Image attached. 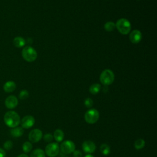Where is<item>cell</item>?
Returning <instances> with one entry per match:
<instances>
[{"instance_id": "cell-1", "label": "cell", "mask_w": 157, "mask_h": 157, "mask_svg": "<svg viewBox=\"0 0 157 157\" xmlns=\"http://www.w3.org/2000/svg\"><path fill=\"white\" fill-rule=\"evenodd\" d=\"M4 121L5 124L10 128L17 127L20 123V118L19 115L15 111H8L4 116Z\"/></svg>"}, {"instance_id": "cell-2", "label": "cell", "mask_w": 157, "mask_h": 157, "mask_svg": "<svg viewBox=\"0 0 157 157\" xmlns=\"http://www.w3.org/2000/svg\"><path fill=\"white\" fill-rule=\"evenodd\" d=\"M115 28L123 35L128 34L131 29V25L129 21L126 18H120L115 23Z\"/></svg>"}, {"instance_id": "cell-3", "label": "cell", "mask_w": 157, "mask_h": 157, "mask_svg": "<svg viewBox=\"0 0 157 157\" xmlns=\"http://www.w3.org/2000/svg\"><path fill=\"white\" fill-rule=\"evenodd\" d=\"M115 76L113 71L110 69H107L104 70L100 75V82L105 86L111 85L114 81Z\"/></svg>"}, {"instance_id": "cell-4", "label": "cell", "mask_w": 157, "mask_h": 157, "mask_svg": "<svg viewBox=\"0 0 157 157\" xmlns=\"http://www.w3.org/2000/svg\"><path fill=\"white\" fill-rule=\"evenodd\" d=\"M21 54L23 59L28 62H33L37 56L36 50L31 46L25 47L22 50Z\"/></svg>"}, {"instance_id": "cell-5", "label": "cell", "mask_w": 157, "mask_h": 157, "mask_svg": "<svg viewBox=\"0 0 157 157\" xmlns=\"http://www.w3.org/2000/svg\"><path fill=\"white\" fill-rule=\"evenodd\" d=\"M99 118V113L95 109L88 110L85 113V120L88 124H94L96 123Z\"/></svg>"}, {"instance_id": "cell-6", "label": "cell", "mask_w": 157, "mask_h": 157, "mask_svg": "<svg viewBox=\"0 0 157 157\" xmlns=\"http://www.w3.org/2000/svg\"><path fill=\"white\" fill-rule=\"evenodd\" d=\"M59 152V146L57 142L48 143L45 147V153L49 157H55Z\"/></svg>"}, {"instance_id": "cell-7", "label": "cell", "mask_w": 157, "mask_h": 157, "mask_svg": "<svg viewBox=\"0 0 157 157\" xmlns=\"http://www.w3.org/2000/svg\"><path fill=\"white\" fill-rule=\"evenodd\" d=\"M75 144L71 140H65L63 142L59 147L61 152L66 155L72 153L75 150Z\"/></svg>"}, {"instance_id": "cell-8", "label": "cell", "mask_w": 157, "mask_h": 157, "mask_svg": "<svg viewBox=\"0 0 157 157\" xmlns=\"http://www.w3.org/2000/svg\"><path fill=\"white\" fill-rule=\"evenodd\" d=\"M43 137L42 132L39 129H34L30 131L28 135V139L31 142L37 143Z\"/></svg>"}, {"instance_id": "cell-9", "label": "cell", "mask_w": 157, "mask_h": 157, "mask_svg": "<svg viewBox=\"0 0 157 157\" xmlns=\"http://www.w3.org/2000/svg\"><path fill=\"white\" fill-rule=\"evenodd\" d=\"M82 147L83 151L88 154L94 153L96 148V146L95 144L91 140L84 141L82 145Z\"/></svg>"}, {"instance_id": "cell-10", "label": "cell", "mask_w": 157, "mask_h": 157, "mask_svg": "<svg viewBox=\"0 0 157 157\" xmlns=\"http://www.w3.org/2000/svg\"><path fill=\"white\" fill-rule=\"evenodd\" d=\"M34 123L35 119L31 115L25 116L21 121V127L25 129H29L31 128L34 124Z\"/></svg>"}, {"instance_id": "cell-11", "label": "cell", "mask_w": 157, "mask_h": 157, "mask_svg": "<svg viewBox=\"0 0 157 157\" xmlns=\"http://www.w3.org/2000/svg\"><path fill=\"white\" fill-rule=\"evenodd\" d=\"M18 102V101L16 96L10 95L5 100V105L7 109H13L17 107Z\"/></svg>"}, {"instance_id": "cell-12", "label": "cell", "mask_w": 157, "mask_h": 157, "mask_svg": "<svg viewBox=\"0 0 157 157\" xmlns=\"http://www.w3.org/2000/svg\"><path fill=\"white\" fill-rule=\"evenodd\" d=\"M142 38V33L138 29L133 30L129 34V40L133 44H138L141 41Z\"/></svg>"}, {"instance_id": "cell-13", "label": "cell", "mask_w": 157, "mask_h": 157, "mask_svg": "<svg viewBox=\"0 0 157 157\" xmlns=\"http://www.w3.org/2000/svg\"><path fill=\"white\" fill-rule=\"evenodd\" d=\"M16 88V84L13 81H7L3 86V89L6 93L13 92Z\"/></svg>"}, {"instance_id": "cell-14", "label": "cell", "mask_w": 157, "mask_h": 157, "mask_svg": "<svg viewBox=\"0 0 157 157\" xmlns=\"http://www.w3.org/2000/svg\"><path fill=\"white\" fill-rule=\"evenodd\" d=\"M24 131L22 127H15L10 130V134L14 137H21L23 134Z\"/></svg>"}, {"instance_id": "cell-15", "label": "cell", "mask_w": 157, "mask_h": 157, "mask_svg": "<svg viewBox=\"0 0 157 157\" xmlns=\"http://www.w3.org/2000/svg\"><path fill=\"white\" fill-rule=\"evenodd\" d=\"M53 136L57 142H60L63 141L64 137V134L61 129H57L55 131Z\"/></svg>"}, {"instance_id": "cell-16", "label": "cell", "mask_w": 157, "mask_h": 157, "mask_svg": "<svg viewBox=\"0 0 157 157\" xmlns=\"http://www.w3.org/2000/svg\"><path fill=\"white\" fill-rule=\"evenodd\" d=\"M13 43L16 47L21 48L25 46L26 42H25V40L22 37L17 36L14 38L13 40Z\"/></svg>"}, {"instance_id": "cell-17", "label": "cell", "mask_w": 157, "mask_h": 157, "mask_svg": "<svg viewBox=\"0 0 157 157\" xmlns=\"http://www.w3.org/2000/svg\"><path fill=\"white\" fill-rule=\"evenodd\" d=\"M30 157H45V154L43 150L36 148L31 152Z\"/></svg>"}, {"instance_id": "cell-18", "label": "cell", "mask_w": 157, "mask_h": 157, "mask_svg": "<svg viewBox=\"0 0 157 157\" xmlns=\"http://www.w3.org/2000/svg\"><path fill=\"white\" fill-rule=\"evenodd\" d=\"M101 85L98 83H93L89 88V91L92 94H98L101 90Z\"/></svg>"}, {"instance_id": "cell-19", "label": "cell", "mask_w": 157, "mask_h": 157, "mask_svg": "<svg viewBox=\"0 0 157 157\" xmlns=\"http://www.w3.org/2000/svg\"><path fill=\"white\" fill-rule=\"evenodd\" d=\"M100 151L104 155H108L110 153V147L106 144H102L100 146Z\"/></svg>"}, {"instance_id": "cell-20", "label": "cell", "mask_w": 157, "mask_h": 157, "mask_svg": "<svg viewBox=\"0 0 157 157\" xmlns=\"http://www.w3.org/2000/svg\"><path fill=\"white\" fill-rule=\"evenodd\" d=\"M145 145V142L142 139H138L134 142V147L136 150H140Z\"/></svg>"}, {"instance_id": "cell-21", "label": "cell", "mask_w": 157, "mask_h": 157, "mask_svg": "<svg viewBox=\"0 0 157 157\" xmlns=\"http://www.w3.org/2000/svg\"><path fill=\"white\" fill-rule=\"evenodd\" d=\"M104 28L105 31L108 32H111L115 29V24L112 21H107L104 24Z\"/></svg>"}, {"instance_id": "cell-22", "label": "cell", "mask_w": 157, "mask_h": 157, "mask_svg": "<svg viewBox=\"0 0 157 157\" xmlns=\"http://www.w3.org/2000/svg\"><path fill=\"white\" fill-rule=\"evenodd\" d=\"M33 148V145H32V144L28 141H26L25 142L23 143V145H22V149H23V151L27 153H29L31 151Z\"/></svg>"}, {"instance_id": "cell-23", "label": "cell", "mask_w": 157, "mask_h": 157, "mask_svg": "<svg viewBox=\"0 0 157 157\" xmlns=\"http://www.w3.org/2000/svg\"><path fill=\"white\" fill-rule=\"evenodd\" d=\"M28 96H29V93L26 90H21L19 93V98L21 100L27 99L28 98Z\"/></svg>"}, {"instance_id": "cell-24", "label": "cell", "mask_w": 157, "mask_h": 157, "mask_svg": "<svg viewBox=\"0 0 157 157\" xmlns=\"http://www.w3.org/2000/svg\"><path fill=\"white\" fill-rule=\"evenodd\" d=\"M3 147L5 150H10V149H12V148L13 147V143L11 140H7L4 142Z\"/></svg>"}, {"instance_id": "cell-25", "label": "cell", "mask_w": 157, "mask_h": 157, "mask_svg": "<svg viewBox=\"0 0 157 157\" xmlns=\"http://www.w3.org/2000/svg\"><path fill=\"white\" fill-rule=\"evenodd\" d=\"M84 104L87 108H91L93 104V101L91 98H88L85 99Z\"/></svg>"}, {"instance_id": "cell-26", "label": "cell", "mask_w": 157, "mask_h": 157, "mask_svg": "<svg viewBox=\"0 0 157 157\" xmlns=\"http://www.w3.org/2000/svg\"><path fill=\"white\" fill-rule=\"evenodd\" d=\"M43 139L46 142H48V143H50L52 141V140L53 139V135H52L51 134H46L43 137Z\"/></svg>"}, {"instance_id": "cell-27", "label": "cell", "mask_w": 157, "mask_h": 157, "mask_svg": "<svg viewBox=\"0 0 157 157\" xmlns=\"http://www.w3.org/2000/svg\"><path fill=\"white\" fill-rule=\"evenodd\" d=\"M72 153L73 157H82V153L80 150H74Z\"/></svg>"}, {"instance_id": "cell-28", "label": "cell", "mask_w": 157, "mask_h": 157, "mask_svg": "<svg viewBox=\"0 0 157 157\" xmlns=\"http://www.w3.org/2000/svg\"><path fill=\"white\" fill-rule=\"evenodd\" d=\"M6 153L5 150L1 148H0V157H6Z\"/></svg>"}, {"instance_id": "cell-29", "label": "cell", "mask_w": 157, "mask_h": 157, "mask_svg": "<svg viewBox=\"0 0 157 157\" xmlns=\"http://www.w3.org/2000/svg\"><path fill=\"white\" fill-rule=\"evenodd\" d=\"M17 157H29V156L26 154L23 153V154H21V155H18Z\"/></svg>"}, {"instance_id": "cell-30", "label": "cell", "mask_w": 157, "mask_h": 157, "mask_svg": "<svg viewBox=\"0 0 157 157\" xmlns=\"http://www.w3.org/2000/svg\"><path fill=\"white\" fill-rule=\"evenodd\" d=\"M84 157H94V156L91 154H88V155H86Z\"/></svg>"}, {"instance_id": "cell-31", "label": "cell", "mask_w": 157, "mask_h": 157, "mask_svg": "<svg viewBox=\"0 0 157 157\" xmlns=\"http://www.w3.org/2000/svg\"><path fill=\"white\" fill-rule=\"evenodd\" d=\"M137 1H140V0H137Z\"/></svg>"}]
</instances>
